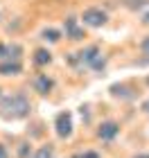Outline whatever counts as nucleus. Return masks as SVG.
Here are the masks:
<instances>
[{"instance_id":"f257e3e1","label":"nucleus","mask_w":149,"mask_h":158,"mask_svg":"<svg viewBox=\"0 0 149 158\" xmlns=\"http://www.w3.org/2000/svg\"><path fill=\"white\" fill-rule=\"evenodd\" d=\"M32 104L23 93H14V95L0 97V115L9 118V120H23L30 115Z\"/></svg>"},{"instance_id":"f03ea898","label":"nucleus","mask_w":149,"mask_h":158,"mask_svg":"<svg viewBox=\"0 0 149 158\" xmlns=\"http://www.w3.org/2000/svg\"><path fill=\"white\" fill-rule=\"evenodd\" d=\"M106 20H109V14H106L102 7H88V9L81 11V18H79V25L81 27H93V30H97V27H104Z\"/></svg>"},{"instance_id":"7ed1b4c3","label":"nucleus","mask_w":149,"mask_h":158,"mask_svg":"<svg viewBox=\"0 0 149 158\" xmlns=\"http://www.w3.org/2000/svg\"><path fill=\"white\" fill-rule=\"evenodd\" d=\"M77 61H79L81 66H88V68H93V70H99V68H104V63H106L97 45H88V48H84L81 52L77 54Z\"/></svg>"},{"instance_id":"20e7f679","label":"nucleus","mask_w":149,"mask_h":158,"mask_svg":"<svg viewBox=\"0 0 149 158\" xmlns=\"http://www.w3.org/2000/svg\"><path fill=\"white\" fill-rule=\"evenodd\" d=\"M72 115H70V111H63V113H59L56 115V120H54V131H56V135H59L61 140H66V138H70L72 135Z\"/></svg>"},{"instance_id":"39448f33","label":"nucleus","mask_w":149,"mask_h":158,"mask_svg":"<svg viewBox=\"0 0 149 158\" xmlns=\"http://www.w3.org/2000/svg\"><path fill=\"white\" fill-rule=\"evenodd\" d=\"M120 135V124L115 120H104L102 124L97 127V138L102 142H111Z\"/></svg>"},{"instance_id":"423d86ee","label":"nucleus","mask_w":149,"mask_h":158,"mask_svg":"<svg viewBox=\"0 0 149 158\" xmlns=\"http://www.w3.org/2000/svg\"><path fill=\"white\" fill-rule=\"evenodd\" d=\"M54 88V79L48 77V75H39L36 79H34V90L39 93V95H50Z\"/></svg>"},{"instance_id":"0eeeda50","label":"nucleus","mask_w":149,"mask_h":158,"mask_svg":"<svg viewBox=\"0 0 149 158\" xmlns=\"http://www.w3.org/2000/svg\"><path fill=\"white\" fill-rule=\"evenodd\" d=\"M66 36L70 41H79L84 36V27L79 25V20H77V18H68L66 20Z\"/></svg>"},{"instance_id":"6e6552de","label":"nucleus","mask_w":149,"mask_h":158,"mask_svg":"<svg viewBox=\"0 0 149 158\" xmlns=\"http://www.w3.org/2000/svg\"><path fill=\"white\" fill-rule=\"evenodd\" d=\"M23 73V63L20 61H2L0 63V75L2 77H16Z\"/></svg>"},{"instance_id":"1a4fd4ad","label":"nucleus","mask_w":149,"mask_h":158,"mask_svg":"<svg viewBox=\"0 0 149 158\" xmlns=\"http://www.w3.org/2000/svg\"><path fill=\"white\" fill-rule=\"evenodd\" d=\"M20 54H23V48L11 43V45H5V61H20Z\"/></svg>"},{"instance_id":"9d476101","label":"nucleus","mask_w":149,"mask_h":158,"mask_svg":"<svg viewBox=\"0 0 149 158\" xmlns=\"http://www.w3.org/2000/svg\"><path fill=\"white\" fill-rule=\"evenodd\" d=\"M50 61H52V54H50V50L39 48L36 52H34V63H36V66H48Z\"/></svg>"},{"instance_id":"9b49d317","label":"nucleus","mask_w":149,"mask_h":158,"mask_svg":"<svg viewBox=\"0 0 149 158\" xmlns=\"http://www.w3.org/2000/svg\"><path fill=\"white\" fill-rule=\"evenodd\" d=\"M109 93H111L113 97H122V99L124 97H131L129 95V86H124V84H113L111 88H109Z\"/></svg>"},{"instance_id":"f8f14e48","label":"nucleus","mask_w":149,"mask_h":158,"mask_svg":"<svg viewBox=\"0 0 149 158\" xmlns=\"http://www.w3.org/2000/svg\"><path fill=\"white\" fill-rule=\"evenodd\" d=\"M41 39H43V41H50V43H56V41L61 39V32L54 30V27H45V30L41 32Z\"/></svg>"},{"instance_id":"ddd939ff","label":"nucleus","mask_w":149,"mask_h":158,"mask_svg":"<svg viewBox=\"0 0 149 158\" xmlns=\"http://www.w3.org/2000/svg\"><path fill=\"white\" fill-rule=\"evenodd\" d=\"M32 158H54V147L52 145H43L32 154Z\"/></svg>"},{"instance_id":"4468645a","label":"nucleus","mask_w":149,"mask_h":158,"mask_svg":"<svg viewBox=\"0 0 149 158\" xmlns=\"http://www.w3.org/2000/svg\"><path fill=\"white\" fill-rule=\"evenodd\" d=\"M72 158H102L97 152H93V149H88V152H84V154H77V156H72Z\"/></svg>"},{"instance_id":"2eb2a0df","label":"nucleus","mask_w":149,"mask_h":158,"mask_svg":"<svg viewBox=\"0 0 149 158\" xmlns=\"http://www.w3.org/2000/svg\"><path fill=\"white\" fill-rule=\"evenodd\" d=\"M30 147H32V145H27V142H23V145L18 147V158H27V154H30Z\"/></svg>"},{"instance_id":"dca6fc26","label":"nucleus","mask_w":149,"mask_h":158,"mask_svg":"<svg viewBox=\"0 0 149 158\" xmlns=\"http://www.w3.org/2000/svg\"><path fill=\"white\" fill-rule=\"evenodd\" d=\"M140 50H143L145 56H149V36H145L143 41H140Z\"/></svg>"},{"instance_id":"f3484780","label":"nucleus","mask_w":149,"mask_h":158,"mask_svg":"<svg viewBox=\"0 0 149 158\" xmlns=\"http://www.w3.org/2000/svg\"><path fill=\"white\" fill-rule=\"evenodd\" d=\"M0 158H9V152H7L5 145H0Z\"/></svg>"},{"instance_id":"a211bd4d","label":"nucleus","mask_w":149,"mask_h":158,"mask_svg":"<svg viewBox=\"0 0 149 158\" xmlns=\"http://www.w3.org/2000/svg\"><path fill=\"white\" fill-rule=\"evenodd\" d=\"M143 111H145V113H149V97L143 102Z\"/></svg>"},{"instance_id":"6ab92c4d","label":"nucleus","mask_w":149,"mask_h":158,"mask_svg":"<svg viewBox=\"0 0 149 158\" xmlns=\"http://www.w3.org/2000/svg\"><path fill=\"white\" fill-rule=\"evenodd\" d=\"M143 23H145V25H149V11H145V14H143Z\"/></svg>"},{"instance_id":"aec40b11","label":"nucleus","mask_w":149,"mask_h":158,"mask_svg":"<svg viewBox=\"0 0 149 158\" xmlns=\"http://www.w3.org/2000/svg\"><path fill=\"white\" fill-rule=\"evenodd\" d=\"M5 56V43H0V59Z\"/></svg>"},{"instance_id":"412c9836","label":"nucleus","mask_w":149,"mask_h":158,"mask_svg":"<svg viewBox=\"0 0 149 158\" xmlns=\"http://www.w3.org/2000/svg\"><path fill=\"white\" fill-rule=\"evenodd\" d=\"M133 158H149V154H138V156H133Z\"/></svg>"},{"instance_id":"4be33fe9","label":"nucleus","mask_w":149,"mask_h":158,"mask_svg":"<svg viewBox=\"0 0 149 158\" xmlns=\"http://www.w3.org/2000/svg\"><path fill=\"white\" fill-rule=\"evenodd\" d=\"M147 84H149V77H147Z\"/></svg>"}]
</instances>
